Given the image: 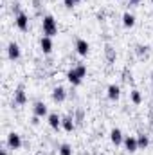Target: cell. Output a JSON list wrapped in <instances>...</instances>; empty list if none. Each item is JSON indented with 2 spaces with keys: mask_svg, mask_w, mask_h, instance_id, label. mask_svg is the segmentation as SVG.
Returning <instances> with one entry per match:
<instances>
[{
  "mask_svg": "<svg viewBox=\"0 0 153 155\" xmlns=\"http://www.w3.org/2000/svg\"><path fill=\"white\" fill-rule=\"evenodd\" d=\"M33 112H34V116H38V117H43V116H47V105L43 103V101H36L34 103V107H33Z\"/></svg>",
  "mask_w": 153,
  "mask_h": 155,
  "instance_id": "8fae6325",
  "label": "cell"
},
{
  "mask_svg": "<svg viewBox=\"0 0 153 155\" xmlns=\"http://www.w3.org/2000/svg\"><path fill=\"white\" fill-rule=\"evenodd\" d=\"M63 4H65L67 9H72V7L76 5V0H63Z\"/></svg>",
  "mask_w": 153,
  "mask_h": 155,
  "instance_id": "7402d4cb",
  "label": "cell"
},
{
  "mask_svg": "<svg viewBox=\"0 0 153 155\" xmlns=\"http://www.w3.org/2000/svg\"><path fill=\"white\" fill-rule=\"evenodd\" d=\"M41 33H43V36H50V38L58 35V24H56L52 15H45L43 16V20H41Z\"/></svg>",
  "mask_w": 153,
  "mask_h": 155,
  "instance_id": "7a4b0ae2",
  "label": "cell"
},
{
  "mask_svg": "<svg viewBox=\"0 0 153 155\" xmlns=\"http://www.w3.org/2000/svg\"><path fill=\"white\" fill-rule=\"evenodd\" d=\"M7 146H9L11 150H18V148L22 146V139H20V135H18L16 132H11V134L7 135Z\"/></svg>",
  "mask_w": 153,
  "mask_h": 155,
  "instance_id": "277c9868",
  "label": "cell"
},
{
  "mask_svg": "<svg viewBox=\"0 0 153 155\" xmlns=\"http://www.w3.org/2000/svg\"><path fill=\"white\" fill-rule=\"evenodd\" d=\"M105 52H106V58H108V61H114V60H115V51L110 47V45H106Z\"/></svg>",
  "mask_w": 153,
  "mask_h": 155,
  "instance_id": "ffe728a7",
  "label": "cell"
},
{
  "mask_svg": "<svg viewBox=\"0 0 153 155\" xmlns=\"http://www.w3.org/2000/svg\"><path fill=\"white\" fill-rule=\"evenodd\" d=\"M65 97H67V92H65L63 87H56V88L52 90V99H54L56 103H63Z\"/></svg>",
  "mask_w": 153,
  "mask_h": 155,
  "instance_id": "9c48e42d",
  "label": "cell"
},
{
  "mask_svg": "<svg viewBox=\"0 0 153 155\" xmlns=\"http://www.w3.org/2000/svg\"><path fill=\"white\" fill-rule=\"evenodd\" d=\"M13 103H15V105H25V103H27V94L24 92L22 87H18V88L15 90V94H13Z\"/></svg>",
  "mask_w": 153,
  "mask_h": 155,
  "instance_id": "52a82bcc",
  "label": "cell"
},
{
  "mask_svg": "<svg viewBox=\"0 0 153 155\" xmlns=\"http://www.w3.org/2000/svg\"><path fill=\"white\" fill-rule=\"evenodd\" d=\"M40 47H41V51H43L45 54H49V52L52 51V40H50V36H41Z\"/></svg>",
  "mask_w": 153,
  "mask_h": 155,
  "instance_id": "5bb4252c",
  "label": "cell"
},
{
  "mask_svg": "<svg viewBox=\"0 0 153 155\" xmlns=\"http://www.w3.org/2000/svg\"><path fill=\"white\" fill-rule=\"evenodd\" d=\"M58 152H60V155H72V146L65 143V144H61V146H60V150H58Z\"/></svg>",
  "mask_w": 153,
  "mask_h": 155,
  "instance_id": "d6986e66",
  "label": "cell"
},
{
  "mask_svg": "<svg viewBox=\"0 0 153 155\" xmlns=\"http://www.w3.org/2000/svg\"><path fill=\"white\" fill-rule=\"evenodd\" d=\"M151 90H153V74H151Z\"/></svg>",
  "mask_w": 153,
  "mask_h": 155,
  "instance_id": "484cf974",
  "label": "cell"
},
{
  "mask_svg": "<svg viewBox=\"0 0 153 155\" xmlns=\"http://www.w3.org/2000/svg\"><path fill=\"white\" fill-rule=\"evenodd\" d=\"M76 121H77V123H81V121H83V110H77V112H76Z\"/></svg>",
  "mask_w": 153,
  "mask_h": 155,
  "instance_id": "603a6c76",
  "label": "cell"
},
{
  "mask_svg": "<svg viewBox=\"0 0 153 155\" xmlns=\"http://www.w3.org/2000/svg\"><path fill=\"white\" fill-rule=\"evenodd\" d=\"M151 4H153V0H151Z\"/></svg>",
  "mask_w": 153,
  "mask_h": 155,
  "instance_id": "83f0119b",
  "label": "cell"
},
{
  "mask_svg": "<svg viewBox=\"0 0 153 155\" xmlns=\"http://www.w3.org/2000/svg\"><path fill=\"white\" fill-rule=\"evenodd\" d=\"M7 56H9V60H18L20 58V45L16 43V41H9V45H7Z\"/></svg>",
  "mask_w": 153,
  "mask_h": 155,
  "instance_id": "8992f818",
  "label": "cell"
},
{
  "mask_svg": "<svg viewBox=\"0 0 153 155\" xmlns=\"http://www.w3.org/2000/svg\"><path fill=\"white\" fill-rule=\"evenodd\" d=\"M86 76V65L85 63H79L76 67H72L69 72H67V79L70 85H81L83 78Z\"/></svg>",
  "mask_w": 153,
  "mask_h": 155,
  "instance_id": "6da1fadb",
  "label": "cell"
},
{
  "mask_svg": "<svg viewBox=\"0 0 153 155\" xmlns=\"http://www.w3.org/2000/svg\"><path fill=\"white\" fill-rule=\"evenodd\" d=\"M0 155H9V153H7L5 150H2V152H0Z\"/></svg>",
  "mask_w": 153,
  "mask_h": 155,
  "instance_id": "cb8c5ba5",
  "label": "cell"
},
{
  "mask_svg": "<svg viewBox=\"0 0 153 155\" xmlns=\"http://www.w3.org/2000/svg\"><path fill=\"white\" fill-rule=\"evenodd\" d=\"M110 141L114 143L115 146H117V144H121V143L124 141V135H122V132H121L119 128H114V130L110 132Z\"/></svg>",
  "mask_w": 153,
  "mask_h": 155,
  "instance_id": "4fadbf2b",
  "label": "cell"
},
{
  "mask_svg": "<svg viewBox=\"0 0 153 155\" xmlns=\"http://www.w3.org/2000/svg\"><path fill=\"white\" fill-rule=\"evenodd\" d=\"M106 94H108V97L112 99V101H117L119 99V96H121V88H119V85H108V88H106Z\"/></svg>",
  "mask_w": 153,
  "mask_h": 155,
  "instance_id": "7c38bea8",
  "label": "cell"
},
{
  "mask_svg": "<svg viewBox=\"0 0 153 155\" xmlns=\"http://www.w3.org/2000/svg\"><path fill=\"white\" fill-rule=\"evenodd\" d=\"M15 24H16V27L20 29V31H27L29 29V18H27V15L25 13H16V16H15Z\"/></svg>",
  "mask_w": 153,
  "mask_h": 155,
  "instance_id": "3957f363",
  "label": "cell"
},
{
  "mask_svg": "<svg viewBox=\"0 0 153 155\" xmlns=\"http://www.w3.org/2000/svg\"><path fill=\"white\" fill-rule=\"evenodd\" d=\"M137 144H139V148H146V146L150 144V137H148L146 134H139V137H137Z\"/></svg>",
  "mask_w": 153,
  "mask_h": 155,
  "instance_id": "ac0fdd59",
  "label": "cell"
},
{
  "mask_svg": "<svg viewBox=\"0 0 153 155\" xmlns=\"http://www.w3.org/2000/svg\"><path fill=\"white\" fill-rule=\"evenodd\" d=\"M49 124H50V128H54V130H58V128L61 126V116H58L56 112H52V114H49Z\"/></svg>",
  "mask_w": 153,
  "mask_h": 155,
  "instance_id": "9a60e30c",
  "label": "cell"
},
{
  "mask_svg": "<svg viewBox=\"0 0 153 155\" xmlns=\"http://www.w3.org/2000/svg\"><path fill=\"white\" fill-rule=\"evenodd\" d=\"M61 128H63L65 132H72V130L76 128V123H74V117H70V116H65V117H61Z\"/></svg>",
  "mask_w": 153,
  "mask_h": 155,
  "instance_id": "30bf717a",
  "label": "cell"
},
{
  "mask_svg": "<svg viewBox=\"0 0 153 155\" xmlns=\"http://www.w3.org/2000/svg\"><path fill=\"white\" fill-rule=\"evenodd\" d=\"M76 51L79 56H86L88 54V51H90V45H88V41L83 38H77L76 40Z\"/></svg>",
  "mask_w": 153,
  "mask_h": 155,
  "instance_id": "ba28073f",
  "label": "cell"
},
{
  "mask_svg": "<svg viewBox=\"0 0 153 155\" xmlns=\"http://www.w3.org/2000/svg\"><path fill=\"white\" fill-rule=\"evenodd\" d=\"M122 25H124V27H133V25H135V16H133L130 11H126V13L122 15Z\"/></svg>",
  "mask_w": 153,
  "mask_h": 155,
  "instance_id": "2e32d148",
  "label": "cell"
},
{
  "mask_svg": "<svg viewBox=\"0 0 153 155\" xmlns=\"http://www.w3.org/2000/svg\"><path fill=\"white\" fill-rule=\"evenodd\" d=\"M130 97H132V103H135V105H141V103H142V94H141L137 88H133V90L130 92Z\"/></svg>",
  "mask_w": 153,
  "mask_h": 155,
  "instance_id": "e0dca14e",
  "label": "cell"
},
{
  "mask_svg": "<svg viewBox=\"0 0 153 155\" xmlns=\"http://www.w3.org/2000/svg\"><path fill=\"white\" fill-rule=\"evenodd\" d=\"M130 2H132V4H137V2H139V0H130Z\"/></svg>",
  "mask_w": 153,
  "mask_h": 155,
  "instance_id": "d4e9b609",
  "label": "cell"
},
{
  "mask_svg": "<svg viewBox=\"0 0 153 155\" xmlns=\"http://www.w3.org/2000/svg\"><path fill=\"white\" fill-rule=\"evenodd\" d=\"M76 2H79V0H76Z\"/></svg>",
  "mask_w": 153,
  "mask_h": 155,
  "instance_id": "4316f807",
  "label": "cell"
},
{
  "mask_svg": "<svg viewBox=\"0 0 153 155\" xmlns=\"http://www.w3.org/2000/svg\"><path fill=\"white\" fill-rule=\"evenodd\" d=\"M135 52H137L139 56H146V54H148V47H146V45H137Z\"/></svg>",
  "mask_w": 153,
  "mask_h": 155,
  "instance_id": "44dd1931",
  "label": "cell"
},
{
  "mask_svg": "<svg viewBox=\"0 0 153 155\" xmlns=\"http://www.w3.org/2000/svg\"><path fill=\"white\" fill-rule=\"evenodd\" d=\"M122 143H124V148H126V152H130V153H133V152H137V150H139L137 137H133V135H126Z\"/></svg>",
  "mask_w": 153,
  "mask_h": 155,
  "instance_id": "5b68a950",
  "label": "cell"
}]
</instances>
